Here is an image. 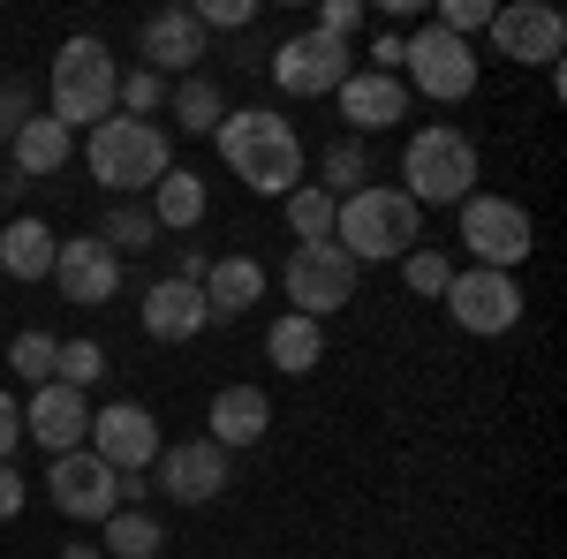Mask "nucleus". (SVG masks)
Returning a JSON list of instances; mask_svg holds the SVG:
<instances>
[{"label":"nucleus","mask_w":567,"mask_h":559,"mask_svg":"<svg viewBox=\"0 0 567 559\" xmlns=\"http://www.w3.org/2000/svg\"><path fill=\"white\" fill-rule=\"evenodd\" d=\"M53 288L69 310H99V302L122 296V258L99 242V235H61V250H53Z\"/></svg>","instance_id":"2eb2a0df"},{"label":"nucleus","mask_w":567,"mask_h":559,"mask_svg":"<svg viewBox=\"0 0 567 559\" xmlns=\"http://www.w3.org/2000/svg\"><path fill=\"white\" fill-rule=\"evenodd\" d=\"M484 182V159H477V136L454 130V122H424L409 130L401 144V197L424 213V205H470Z\"/></svg>","instance_id":"7ed1b4c3"},{"label":"nucleus","mask_w":567,"mask_h":559,"mask_svg":"<svg viewBox=\"0 0 567 559\" xmlns=\"http://www.w3.org/2000/svg\"><path fill=\"white\" fill-rule=\"evenodd\" d=\"M363 182H371V144H363V136H333V144L318 152V189L341 205V197H355Z\"/></svg>","instance_id":"cd10ccee"},{"label":"nucleus","mask_w":567,"mask_h":559,"mask_svg":"<svg viewBox=\"0 0 567 559\" xmlns=\"http://www.w3.org/2000/svg\"><path fill=\"white\" fill-rule=\"evenodd\" d=\"M84 167L91 182L122 205V197H152L159 189V174L175 167V130H159V122H136V114H106L99 130L84 136Z\"/></svg>","instance_id":"f03ea898"},{"label":"nucleus","mask_w":567,"mask_h":559,"mask_svg":"<svg viewBox=\"0 0 567 559\" xmlns=\"http://www.w3.org/2000/svg\"><path fill=\"white\" fill-rule=\"evenodd\" d=\"M401 280H409V296H446V280H454V265H446V250H424V242H416V250H409V258H401Z\"/></svg>","instance_id":"72a5a7b5"},{"label":"nucleus","mask_w":567,"mask_h":559,"mask_svg":"<svg viewBox=\"0 0 567 559\" xmlns=\"http://www.w3.org/2000/svg\"><path fill=\"white\" fill-rule=\"evenodd\" d=\"M144 333L152 341H197L213 318H205V296H197V280H152L144 288Z\"/></svg>","instance_id":"412c9836"},{"label":"nucleus","mask_w":567,"mask_h":559,"mask_svg":"<svg viewBox=\"0 0 567 559\" xmlns=\"http://www.w3.org/2000/svg\"><path fill=\"white\" fill-rule=\"evenodd\" d=\"M159 106H167V76H152V69H122V84H114V114L159 122Z\"/></svg>","instance_id":"2f4dec72"},{"label":"nucleus","mask_w":567,"mask_h":559,"mask_svg":"<svg viewBox=\"0 0 567 559\" xmlns=\"http://www.w3.org/2000/svg\"><path fill=\"white\" fill-rule=\"evenodd\" d=\"M280 205H288V227H296V242H333V213H341V205H333V197H326L318 182L288 189Z\"/></svg>","instance_id":"c756f323"},{"label":"nucleus","mask_w":567,"mask_h":559,"mask_svg":"<svg viewBox=\"0 0 567 559\" xmlns=\"http://www.w3.org/2000/svg\"><path fill=\"white\" fill-rule=\"evenodd\" d=\"M197 296H205V318L213 325H243L265 302V265L258 258H213L205 280H197Z\"/></svg>","instance_id":"6ab92c4d"},{"label":"nucleus","mask_w":567,"mask_h":559,"mask_svg":"<svg viewBox=\"0 0 567 559\" xmlns=\"http://www.w3.org/2000/svg\"><path fill=\"white\" fill-rule=\"evenodd\" d=\"M39 106H31V84H0V144H16V130L31 122Z\"/></svg>","instance_id":"4c0bfd02"},{"label":"nucleus","mask_w":567,"mask_h":559,"mask_svg":"<svg viewBox=\"0 0 567 559\" xmlns=\"http://www.w3.org/2000/svg\"><path fill=\"white\" fill-rule=\"evenodd\" d=\"M205 265H213L205 250H189V242H182V250H175V272H167V280H205Z\"/></svg>","instance_id":"79ce46f5"},{"label":"nucleus","mask_w":567,"mask_h":559,"mask_svg":"<svg viewBox=\"0 0 567 559\" xmlns=\"http://www.w3.org/2000/svg\"><path fill=\"white\" fill-rule=\"evenodd\" d=\"M355 280H363V265L341 258L333 242H296L288 265H280V288H288V302H296V318H318V325L355 302Z\"/></svg>","instance_id":"0eeeda50"},{"label":"nucleus","mask_w":567,"mask_h":559,"mask_svg":"<svg viewBox=\"0 0 567 559\" xmlns=\"http://www.w3.org/2000/svg\"><path fill=\"white\" fill-rule=\"evenodd\" d=\"M53 355H61V341L39 333V325H23V333L8 341V371H16L23 386H45V379H53Z\"/></svg>","instance_id":"7c9ffc66"},{"label":"nucleus","mask_w":567,"mask_h":559,"mask_svg":"<svg viewBox=\"0 0 567 559\" xmlns=\"http://www.w3.org/2000/svg\"><path fill=\"white\" fill-rule=\"evenodd\" d=\"M144 476H152V491L175 499V507H213L219 491L235 484V454H219L213 438H182V446H159V462Z\"/></svg>","instance_id":"ddd939ff"},{"label":"nucleus","mask_w":567,"mask_h":559,"mask_svg":"<svg viewBox=\"0 0 567 559\" xmlns=\"http://www.w3.org/2000/svg\"><path fill=\"white\" fill-rule=\"evenodd\" d=\"M53 250H61V235H53L39 213L0 227V272H8V280H53Z\"/></svg>","instance_id":"b1692460"},{"label":"nucleus","mask_w":567,"mask_h":559,"mask_svg":"<svg viewBox=\"0 0 567 559\" xmlns=\"http://www.w3.org/2000/svg\"><path fill=\"white\" fill-rule=\"evenodd\" d=\"M61 559H106L99 545H61Z\"/></svg>","instance_id":"37998d69"},{"label":"nucleus","mask_w":567,"mask_h":559,"mask_svg":"<svg viewBox=\"0 0 567 559\" xmlns=\"http://www.w3.org/2000/svg\"><path fill=\"white\" fill-rule=\"evenodd\" d=\"M99 379H106V348L99 341H61V355H53V386L91 393Z\"/></svg>","instance_id":"473e14b6"},{"label":"nucleus","mask_w":567,"mask_h":559,"mask_svg":"<svg viewBox=\"0 0 567 559\" xmlns=\"http://www.w3.org/2000/svg\"><path fill=\"white\" fill-rule=\"evenodd\" d=\"M205 174L197 167H167L159 174V189H152V219H159V235H197L205 227Z\"/></svg>","instance_id":"393cba45"},{"label":"nucleus","mask_w":567,"mask_h":559,"mask_svg":"<svg viewBox=\"0 0 567 559\" xmlns=\"http://www.w3.org/2000/svg\"><path fill=\"white\" fill-rule=\"evenodd\" d=\"M167 122H175L182 136H213L219 122H227V91H219V76H175L167 84Z\"/></svg>","instance_id":"a878e982"},{"label":"nucleus","mask_w":567,"mask_h":559,"mask_svg":"<svg viewBox=\"0 0 567 559\" xmlns=\"http://www.w3.org/2000/svg\"><path fill=\"white\" fill-rule=\"evenodd\" d=\"M219 159H227V174L250 189V197H288V189H303L310 174V152L303 136H296V122L280 114V106H227V122L213 130Z\"/></svg>","instance_id":"f257e3e1"},{"label":"nucleus","mask_w":567,"mask_h":559,"mask_svg":"<svg viewBox=\"0 0 567 559\" xmlns=\"http://www.w3.org/2000/svg\"><path fill=\"white\" fill-rule=\"evenodd\" d=\"M454 213H462V250H470V265H484V272H515V265H529L523 197H492V189H477V197L454 205Z\"/></svg>","instance_id":"1a4fd4ad"},{"label":"nucleus","mask_w":567,"mask_h":559,"mask_svg":"<svg viewBox=\"0 0 567 559\" xmlns=\"http://www.w3.org/2000/svg\"><path fill=\"white\" fill-rule=\"evenodd\" d=\"M439 302H446V318H454L462 333H477V341H499V333L523 325V280H515V272H484V265H470V272L446 280Z\"/></svg>","instance_id":"9d476101"},{"label":"nucleus","mask_w":567,"mask_h":559,"mask_svg":"<svg viewBox=\"0 0 567 559\" xmlns=\"http://www.w3.org/2000/svg\"><path fill=\"white\" fill-rule=\"evenodd\" d=\"M114 84H122V69H114V53H106V39H69L61 53H53V76H45V114L61 122V130H99L106 114H114Z\"/></svg>","instance_id":"39448f33"},{"label":"nucleus","mask_w":567,"mask_h":559,"mask_svg":"<svg viewBox=\"0 0 567 559\" xmlns=\"http://www.w3.org/2000/svg\"><path fill=\"white\" fill-rule=\"evenodd\" d=\"M205 424H213L205 438H213L219 454H243V446H258L265 431H272V401H265V386H219Z\"/></svg>","instance_id":"aec40b11"},{"label":"nucleus","mask_w":567,"mask_h":559,"mask_svg":"<svg viewBox=\"0 0 567 559\" xmlns=\"http://www.w3.org/2000/svg\"><path fill=\"white\" fill-rule=\"evenodd\" d=\"M136 45H144V69H152V76H197V61H205L213 39H205V23H197L189 8H159Z\"/></svg>","instance_id":"a211bd4d"},{"label":"nucleus","mask_w":567,"mask_h":559,"mask_svg":"<svg viewBox=\"0 0 567 559\" xmlns=\"http://www.w3.org/2000/svg\"><path fill=\"white\" fill-rule=\"evenodd\" d=\"M432 23H439V31H454V39H477L484 23H492V0H439Z\"/></svg>","instance_id":"c9c22d12"},{"label":"nucleus","mask_w":567,"mask_h":559,"mask_svg":"<svg viewBox=\"0 0 567 559\" xmlns=\"http://www.w3.org/2000/svg\"><path fill=\"white\" fill-rule=\"evenodd\" d=\"M484 39H492L499 61H515V69H560L567 23H560V8H545V0H499L492 23H484Z\"/></svg>","instance_id":"9b49d317"},{"label":"nucleus","mask_w":567,"mask_h":559,"mask_svg":"<svg viewBox=\"0 0 567 559\" xmlns=\"http://www.w3.org/2000/svg\"><path fill=\"white\" fill-rule=\"evenodd\" d=\"M265 76L288 91V99H333V91L355 76L349 39H326V31H296L265 53Z\"/></svg>","instance_id":"6e6552de"},{"label":"nucleus","mask_w":567,"mask_h":559,"mask_svg":"<svg viewBox=\"0 0 567 559\" xmlns=\"http://www.w3.org/2000/svg\"><path fill=\"white\" fill-rule=\"evenodd\" d=\"M99 552L106 559H159L167 552V521L152 507H122V515L99 521Z\"/></svg>","instance_id":"bb28decb"},{"label":"nucleus","mask_w":567,"mask_h":559,"mask_svg":"<svg viewBox=\"0 0 567 559\" xmlns=\"http://www.w3.org/2000/svg\"><path fill=\"white\" fill-rule=\"evenodd\" d=\"M318 355H326V325H318V318L280 310V318L265 325V363H272L280 379H310V371H318Z\"/></svg>","instance_id":"5701e85b"},{"label":"nucleus","mask_w":567,"mask_h":559,"mask_svg":"<svg viewBox=\"0 0 567 559\" xmlns=\"http://www.w3.org/2000/svg\"><path fill=\"white\" fill-rule=\"evenodd\" d=\"M91 431V393L76 386H31V401H23V438L31 446H45V454H76Z\"/></svg>","instance_id":"dca6fc26"},{"label":"nucleus","mask_w":567,"mask_h":559,"mask_svg":"<svg viewBox=\"0 0 567 559\" xmlns=\"http://www.w3.org/2000/svg\"><path fill=\"white\" fill-rule=\"evenodd\" d=\"M16 446H23V401L0 393V462H16Z\"/></svg>","instance_id":"58836bf2"},{"label":"nucleus","mask_w":567,"mask_h":559,"mask_svg":"<svg viewBox=\"0 0 567 559\" xmlns=\"http://www.w3.org/2000/svg\"><path fill=\"white\" fill-rule=\"evenodd\" d=\"M401 84L409 99H432V106H462L477 91V45L439 31V23H416L401 39Z\"/></svg>","instance_id":"423d86ee"},{"label":"nucleus","mask_w":567,"mask_h":559,"mask_svg":"<svg viewBox=\"0 0 567 559\" xmlns=\"http://www.w3.org/2000/svg\"><path fill=\"white\" fill-rule=\"evenodd\" d=\"M84 446L114 476H144L152 462H159V416H152L144 401H106V408H91Z\"/></svg>","instance_id":"4468645a"},{"label":"nucleus","mask_w":567,"mask_h":559,"mask_svg":"<svg viewBox=\"0 0 567 559\" xmlns=\"http://www.w3.org/2000/svg\"><path fill=\"white\" fill-rule=\"evenodd\" d=\"M424 242V213L393 189V182H363L355 197H341L333 213V250L355 265H401Z\"/></svg>","instance_id":"20e7f679"},{"label":"nucleus","mask_w":567,"mask_h":559,"mask_svg":"<svg viewBox=\"0 0 567 559\" xmlns=\"http://www.w3.org/2000/svg\"><path fill=\"white\" fill-rule=\"evenodd\" d=\"M310 31H326V39H355V31H363V0H326Z\"/></svg>","instance_id":"e433bc0d"},{"label":"nucleus","mask_w":567,"mask_h":559,"mask_svg":"<svg viewBox=\"0 0 567 559\" xmlns=\"http://www.w3.org/2000/svg\"><path fill=\"white\" fill-rule=\"evenodd\" d=\"M371 69H379V76H401V31H379V39H371Z\"/></svg>","instance_id":"a19ab883"},{"label":"nucleus","mask_w":567,"mask_h":559,"mask_svg":"<svg viewBox=\"0 0 567 559\" xmlns=\"http://www.w3.org/2000/svg\"><path fill=\"white\" fill-rule=\"evenodd\" d=\"M69 159H76V136L61 130L45 106L31 114V122H23V130H16V144H8V167L23 174V182H39V174H61Z\"/></svg>","instance_id":"4be33fe9"},{"label":"nucleus","mask_w":567,"mask_h":559,"mask_svg":"<svg viewBox=\"0 0 567 559\" xmlns=\"http://www.w3.org/2000/svg\"><path fill=\"white\" fill-rule=\"evenodd\" d=\"M189 15L205 23V39H213V31H250V23H258V0H197Z\"/></svg>","instance_id":"f704fd0d"},{"label":"nucleus","mask_w":567,"mask_h":559,"mask_svg":"<svg viewBox=\"0 0 567 559\" xmlns=\"http://www.w3.org/2000/svg\"><path fill=\"white\" fill-rule=\"evenodd\" d=\"M45 499H53L69 521H106V515L130 507V476H114L91 446H76V454H53V469H45Z\"/></svg>","instance_id":"f8f14e48"},{"label":"nucleus","mask_w":567,"mask_h":559,"mask_svg":"<svg viewBox=\"0 0 567 559\" xmlns=\"http://www.w3.org/2000/svg\"><path fill=\"white\" fill-rule=\"evenodd\" d=\"M91 235H99L114 258H136V250H152V242H159V219H152V205H130V197H122V205L99 219Z\"/></svg>","instance_id":"c85d7f7f"},{"label":"nucleus","mask_w":567,"mask_h":559,"mask_svg":"<svg viewBox=\"0 0 567 559\" xmlns=\"http://www.w3.org/2000/svg\"><path fill=\"white\" fill-rule=\"evenodd\" d=\"M23 499H31L23 469H16V462H0V521H16V515H23Z\"/></svg>","instance_id":"ea45409f"},{"label":"nucleus","mask_w":567,"mask_h":559,"mask_svg":"<svg viewBox=\"0 0 567 559\" xmlns=\"http://www.w3.org/2000/svg\"><path fill=\"white\" fill-rule=\"evenodd\" d=\"M333 99H341L349 136H379V130H401V122H409V84H401V76H379V69H355Z\"/></svg>","instance_id":"f3484780"}]
</instances>
